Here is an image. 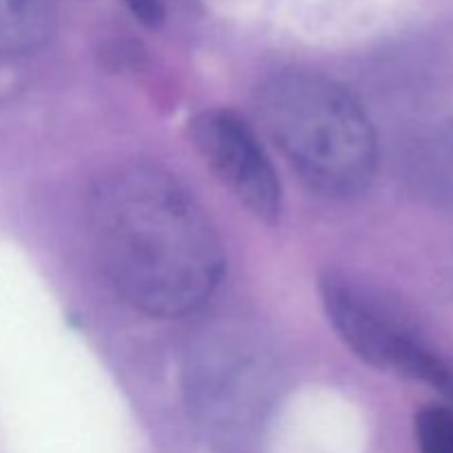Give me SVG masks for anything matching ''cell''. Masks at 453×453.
Here are the masks:
<instances>
[{"instance_id": "cell-1", "label": "cell", "mask_w": 453, "mask_h": 453, "mask_svg": "<svg viewBox=\"0 0 453 453\" xmlns=\"http://www.w3.org/2000/svg\"><path fill=\"white\" fill-rule=\"evenodd\" d=\"M88 219L109 281L150 317L195 312L224 277V250L211 219L162 168L115 166L97 180Z\"/></svg>"}, {"instance_id": "cell-2", "label": "cell", "mask_w": 453, "mask_h": 453, "mask_svg": "<svg viewBox=\"0 0 453 453\" xmlns=\"http://www.w3.org/2000/svg\"><path fill=\"white\" fill-rule=\"evenodd\" d=\"M257 111L274 146L319 193L348 197L374 177V128L343 84L308 71H283L261 84Z\"/></svg>"}, {"instance_id": "cell-3", "label": "cell", "mask_w": 453, "mask_h": 453, "mask_svg": "<svg viewBox=\"0 0 453 453\" xmlns=\"http://www.w3.org/2000/svg\"><path fill=\"white\" fill-rule=\"evenodd\" d=\"M186 403L195 425L219 453H255L279 392L268 345L242 326H212L186 358Z\"/></svg>"}, {"instance_id": "cell-4", "label": "cell", "mask_w": 453, "mask_h": 453, "mask_svg": "<svg viewBox=\"0 0 453 453\" xmlns=\"http://www.w3.org/2000/svg\"><path fill=\"white\" fill-rule=\"evenodd\" d=\"M321 299L336 334L361 361L436 389L445 388L449 363L370 288L327 274L321 281Z\"/></svg>"}, {"instance_id": "cell-5", "label": "cell", "mask_w": 453, "mask_h": 453, "mask_svg": "<svg viewBox=\"0 0 453 453\" xmlns=\"http://www.w3.org/2000/svg\"><path fill=\"white\" fill-rule=\"evenodd\" d=\"M193 142L226 188L265 224L281 215V181L259 137L228 109H208L193 119Z\"/></svg>"}, {"instance_id": "cell-6", "label": "cell", "mask_w": 453, "mask_h": 453, "mask_svg": "<svg viewBox=\"0 0 453 453\" xmlns=\"http://www.w3.org/2000/svg\"><path fill=\"white\" fill-rule=\"evenodd\" d=\"M49 0H0V53L31 49L47 35Z\"/></svg>"}, {"instance_id": "cell-7", "label": "cell", "mask_w": 453, "mask_h": 453, "mask_svg": "<svg viewBox=\"0 0 453 453\" xmlns=\"http://www.w3.org/2000/svg\"><path fill=\"white\" fill-rule=\"evenodd\" d=\"M414 177L434 195H453V131L429 137L414 155Z\"/></svg>"}, {"instance_id": "cell-8", "label": "cell", "mask_w": 453, "mask_h": 453, "mask_svg": "<svg viewBox=\"0 0 453 453\" xmlns=\"http://www.w3.org/2000/svg\"><path fill=\"white\" fill-rule=\"evenodd\" d=\"M416 441L420 453H453V410L425 407L418 411Z\"/></svg>"}, {"instance_id": "cell-9", "label": "cell", "mask_w": 453, "mask_h": 453, "mask_svg": "<svg viewBox=\"0 0 453 453\" xmlns=\"http://www.w3.org/2000/svg\"><path fill=\"white\" fill-rule=\"evenodd\" d=\"M133 16L146 27H159L164 22V0H124Z\"/></svg>"}, {"instance_id": "cell-10", "label": "cell", "mask_w": 453, "mask_h": 453, "mask_svg": "<svg viewBox=\"0 0 453 453\" xmlns=\"http://www.w3.org/2000/svg\"><path fill=\"white\" fill-rule=\"evenodd\" d=\"M442 392L449 396V401L453 403V365H449V370H447V380H445V388H442Z\"/></svg>"}]
</instances>
